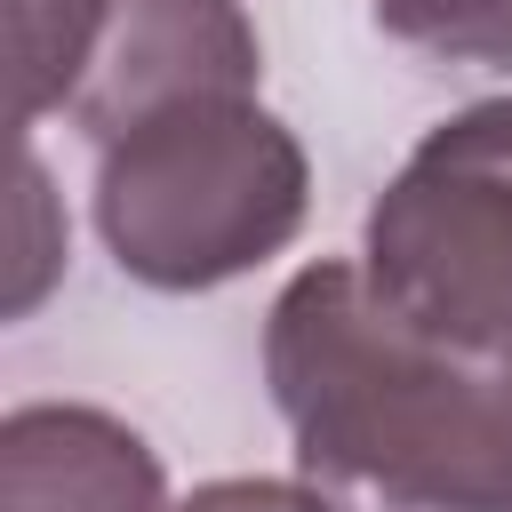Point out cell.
<instances>
[{
  "label": "cell",
  "mask_w": 512,
  "mask_h": 512,
  "mask_svg": "<svg viewBox=\"0 0 512 512\" xmlns=\"http://www.w3.org/2000/svg\"><path fill=\"white\" fill-rule=\"evenodd\" d=\"M264 384L320 512H512V336L424 328L320 256L264 312Z\"/></svg>",
  "instance_id": "cell-1"
},
{
  "label": "cell",
  "mask_w": 512,
  "mask_h": 512,
  "mask_svg": "<svg viewBox=\"0 0 512 512\" xmlns=\"http://www.w3.org/2000/svg\"><path fill=\"white\" fill-rule=\"evenodd\" d=\"M312 216V160L256 96L160 112L104 144L96 232L112 264L160 296H208L280 256Z\"/></svg>",
  "instance_id": "cell-2"
},
{
  "label": "cell",
  "mask_w": 512,
  "mask_h": 512,
  "mask_svg": "<svg viewBox=\"0 0 512 512\" xmlns=\"http://www.w3.org/2000/svg\"><path fill=\"white\" fill-rule=\"evenodd\" d=\"M360 280L448 336H512V96L448 112L360 224Z\"/></svg>",
  "instance_id": "cell-3"
},
{
  "label": "cell",
  "mask_w": 512,
  "mask_h": 512,
  "mask_svg": "<svg viewBox=\"0 0 512 512\" xmlns=\"http://www.w3.org/2000/svg\"><path fill=\"white\" fill-rule=\"evenodd\" d=\"M256 80L264 40L240 0H104L64 120L88 128L96 144H120L160 112L256 96Z\"/></svg>",
  "instance_id": "cell-4"
},
{
  "label": "cell",
  "mask_w": 512,
  "mask_h": 512,
  "mask_svg": "<svg viewBox=\"0 0 512 512\" xmlns=\"http://www.w3.org/2000/svg\"><path fill=\"white\" fill-rule=\"evenodd\" d=\"M0 512H176L136 424L88 400H24L0 416Z\"/></svg>",
  "instance_id": "cell-5"
},
{
  "label": "cell",
  "mask_w": 512,
  "mask_h": 512,
  "mask_svg": "<svg viewBox=\"0 0 512 512\" xmlns=\"http://www.w3.org/2000/svg\"><path fill=\"white\" fill-rule=\"evenodd\" d=\"M104 0H8V48H16V120H48L72 104L88 40Z\"/></svg>",
  "instance_id": "cell-6"
},
{
  "label": "cell",
  "mask_w": 512,
  "mask_h": 512,
  "mask_svg": "<svg viewBox=\"0 0 512 512\" xmlns=\"http://www.w3.org/2000/svg\"><path fill=\"white\" fill-rule=\"evenodd\" d=\"M376 24L432 64H512V0H376Z\"/></svg>",
  "instance_id": "cell-7"
},
{
  "label": "cell",
  "mask_w": 512,
  "mask_h": 512,
  "mask_svg": "<svg viewBox=\"0 0 512 512\" xmlns=\"http://www.w3.org/2000/svg\"><path fill=\"white\" fill-rule=\"evenodd\" d=\"M56 272H64V216H56L48 168L24 152V248H16V280H8V320H24Z\"/></svg>",
  "instance_id": "cell-8"
},
{
  "label": "cell",
  "mask_w": 512,
  "mask_h": 512,
  "mask_svg": "<svg viewBox=\"0 0 512 512\" xmlns=\"http://www.w3.org/2000/svg\"><path fill=\"white\" fill-rule=\"evenodd\" d=\"M176 512H320L304 496V480H264V472H240V480H208L192 488Z\"/></svg>",
  "instance_id": "cell-9"
}]
</instances>
